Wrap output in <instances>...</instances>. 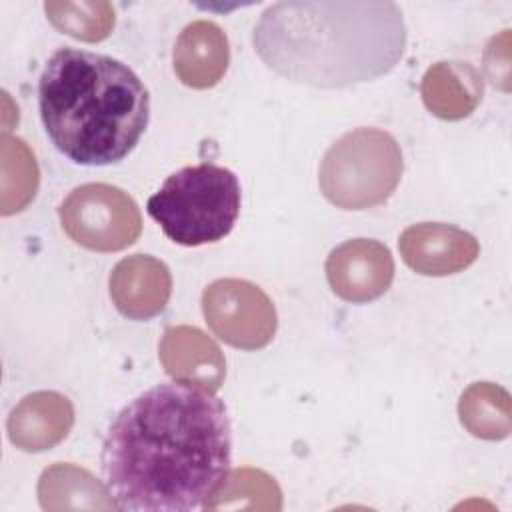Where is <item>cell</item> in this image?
<instances>
[{
  "mask_svg": "<svg viewBox=\"0 0 512 512\" xmlns=\"http://www.w3.org/2000/svg\"><path fill=\"white\" fill-rule=\"evenodd\" d=\"M160 358L168 374L216 390L222 382L224 360L218 346L198 328L178 326L166 332Z\"/></svg>",
  "mask_w": 512,
  "mask_h": 512,
  "instance_id": "4fadbf2b",
  "label": "cell"
},
{
  "mask_svg": "<svg viewBox=\"0 0 512 512\" xmlns=\"http://www.w3.org/2000/svg\"><path fill=\"white\" fill-rule=\"evenodd\" d=\"M172 292V278L164 262L134 254L116 264L110 276V296L116 308L134 320H146L164 310Z\"/></svg>",
  "mask_w": 512,
  "mask_h": 512,
  "instance_id": "30bf717a",
  "label": "cell"
},
{
  "mask_svg": "<svg viewBox=\"0 0 512 512\" xmlns=\"http://www.w3.org/2000/svg\"><path fill=\"white\" fill-rule=\"evenodd\" d=\"M44 10L58 30L86 42L106 38L114 26L108 2H46Z\"/></svg>",
  "mask_w": 512,
  "mask_h": 512,
  "instance_id": "2e32d148",
  "label": "cell"
},
{
  "mask_svg": "<svg viewBox=\"0 0 512 512\" xmlns=\"http://www.w3.org/2000/svg\"><path fill=\"white\" fill-rule=\"evenodd\" d=\"M252 42L260 60L286 80L346 88L398 64L406 24L388 0H288L262 12Z\"/></svg>",
  "mask_w": 512,
  "mask_h": 512,
  "instance_id": "7a4b0ae2",
  "label": "cell"
},
{
  "mask_svg": "<svg viewBox=\"0 0 512 512\" xmlns=\"http://www.w3.org/2000/svg\"><path fill=\"white\" fill-rule=\"evenodd\" d=\"M460 420L478 438H506L510 432V400L508 394L490 384H474L460 398Z\"/></svg>",
  "mask_w": 512,
  "mask_h": 512,
  "instance_id": "9a60e30c",
  "label": "cell"
},
{
  "mask_svg": "<svg viewBox=\"0 0 512 512\" xmlns=\"http://www.w3.org/2000/svg\"><path fill=\"white\" fill-rule=\"evenodd\" d=\"M468 68V64L458 66L452 62H438L426 72L422 94L426 106L436 116L456 120L472 112L482 94V82L476 76L464 84L462 76Z\"/></svg>",
  "mask_w": 512,
  "mask_h": 512,
  "instance_id": "5bb4252c",
  "label": "cell"
},
{
  "mask_svg": "<svg viewBox=\"0 0 512 512\" xmlns=\"http://www.w3.org/2000/svg\"><path fill=\"white\" fill-rule=\"evenodd\" d=\"M146 210L180 246L214 244L228 236L240 214V182L224 166L202 162L170 174Z\"/></svg>",
  "mask_w": 512,
  "mask_h": 512,
  "instance_id": "277c9868",
  "label": "cell"
},
{
  "mask_svg": "<svg viewBox=\"0 0 512 512\" xmlns=\"http://www.w3.org/2000/svg\"><path fill=\"white\" fill-rule=\"evenodd\" d=\"M330 288L348 302H368L382 296L394 278L390 250L366 238H356L334 248L326 260Z\"/></svg>",
  "mask_w": 512,
  "mask_h": 512,
  "instance_id": "ba28073f",
  "label": "cell"
},
{
  "mask_svg": "<svg viewBox=\"0 0 512 512\" xmlns=\"http://www.w3.org/2000/svg\"><path fill=\"white\" fill-rule=\"evenodd\" d=\"M202 310L212 332L234 348H262L276 332L274 304L246 280L212 282L202 294Z\"/></svg>",
  "mask_w": 512,
  "mask_h": 512,
  "instance_id": "52a82bcc",
  "label": "cell"
},
{
  "mask_svg": "<svg viewBox=\"0 0 512 512\" xmlns=\"http://www.w3.org/2000/svg\"><path fill=\"white\" fill-rule=\"evenodd\" d=\"M398 248L404 262L426 276L456 274L468 268L480 252L472 234L440 222H422L406 228Z\"/></svg>",
  "mask_w": 512,
  "mask_h": 512,
  "instance_id": "9c48e42d",
  "label": "cell"
},
{
  "mask_svg": "<svg viewBox=\"0 0 512 512\" xmlns=\"http://www.w3.org/2000/svg\"><path fill=\"white\" fill-rule=\"evenodd\" d=\"M396 138L380 128H356L338 138L320 164V190L344 210H364L390 198L402 178Z\"/></svg>",
  "mask_w": 512,
  "mask_h": 512,
  "instance_id": "5b68a950",
  "label": "cell"
},
{
  "mask_svg": "<svg viewBox=\"0 0 512 512\" xmlns=\"http://www.w3.org/2000/svg\"><path fill=\"white\" fill-rule=\"evenodd\" d=\"M228 40L222 28L208 20L188 24L174 46V70L192 88L214 86L228 68Z\"/></svg>",
  "mask_w": 512,
  "mask_h": 512,
  "instance_id": "8fae6325",
  "label": "cell"
},
{
  "mask_svg": "<svg viewBox=\"0 0 512 512\" xmlns=\"http://www.w3.org/2000/svg\"><path fill=\"white\" fill-rule=\"evenodd\" d=\"M74 420L70 402L56 392L26 396L8 418L10 440L26 452H40L60 442Z\"/></svg>",
  "mask_w": 512,
  "mask_h": 512,
  "instance_id": "7c38bea8",
  "label": "cell"
},
{
  "mask_svg": "<svg viewBox=\"0 0 512 512\" xmlns=\"http://www.w3.org/2000/svg\"><path fill=\"white\" fill-rule=\"evenodd\" d=\"M38 106L52 144L80 166L126 158L150 118L148 90L130 66L78 48H60L48 58Z\"/></svg>",
  "mask_w": 512,
  "mask_h": 512,
  "instance_id": "3957f363",
  "label": "cell"
},
{
  "mask_svg": "<svg viewBox=\"0 0 512 512\" xmlns=\"http://www.w3.org/2000/svg\"><path fill=\"white\" fill-rule=\"evenodd\" d=\"M232 432L214 390L174 380L126 404L102 444V474L118 510L196 512L226 486Z\"/></svg>",
  "mask_w": 512,
  "mask_h": 512,
  "instance_id": "6da1fadb",
  "label": "cell"
},
{
  "mask_svg": "<svg viewBox=\"0 0 512 512\" xmlns=\"http://www.w3.org/2000/svg\"><path fill=\"white\" fill-rule=\"evenodd\" d=\"M64 232L80 246L96 252H114L134 244L142 230L136 202L110 184L74 188L60 206Z\"/></svg>",
  "mask_w": 512,
  "mask_h": 512,
  "instance_id": "8992f818",
  "label": "cell"
}]
</instances>
